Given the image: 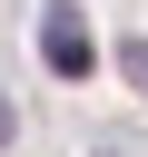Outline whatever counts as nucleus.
I'll use <instances>...</instances> for the list:
<instances>
[{"instance_id": "nucleus-3", "label": "nucleus", "mask_w": 148, "mask_h": 157, "mask_svg": "<svg viewBox=\"0 0 148 157\" xmlns=\"http://www.w3.org/2000/svg\"><path fill=\"white\" fill-rule=\"evenodd\" d=\"M10 137H20V108H10V98H0V147H10Z\"/></svg>"}, {"instance_id": "nucleus-1", "label": "nucleus", "mask_w": 148, "mask_h": 157, "mask_svg": "<svg viewBox=\"0 0 148 157\" xmlns=\"http://www.w3.org/2000/svg\"><path fill=\"white\" fill-rule=\"evenodd\" d=\"M39 59H49L59 78H89V69H99V39H89V20H79L69 0L39 10Z\"/></svg>"}, {"instance_id": "nucleus-2", "label": "nucleus", "mask_w": 148, "mask_h": 157, "mask_svg": "<svg viewBox=\"0 0 148 157\" xmlns=\"http://www.w3.org/2000/svg\"><path fill=\"white\" fill-rule=\"evenodd\" d=\"M118 69H128V88L148 98V39H118Z\"/></svg>"}]
</instances>
